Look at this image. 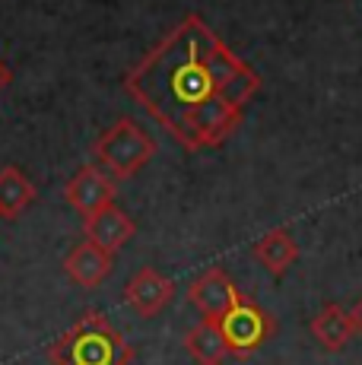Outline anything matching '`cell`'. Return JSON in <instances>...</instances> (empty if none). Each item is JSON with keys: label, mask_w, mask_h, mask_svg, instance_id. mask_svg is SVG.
<instances>
[{"label": "cell", "mask_w": 362, "mask_h": 365, "mask_svg": "<svg viewBox=\"0 0 362 365\" xmlns=\"http://www.w3.org/2000/svg\"><path fill=\"white\" fill-rule=\"evenodd\" d=\"M124 89L187 153H200L239 130L261 76L197 13H187L124 73Z\"/></svg>", "instance_id": "obj_1"}, {"label": "cell", "mask_w": 362, "mask_h": 365, "mask_svg": "<svg viewBox=\"0 0 362 365\" xmlns=\"http://www.w3.org/2000/svg\"><path fill=\"white\" fill-rule=\"evenodd\" d=\"M134 346L95 308H86L58 340L48 346L51 365H130Z\"/></svg>", "instance_id": "obj_2"}, {"label": "cell", "mask_w": 362, "mask_h": 365, "mask_svg": "<svg viewBox=\"0 0 362 365\" xmlns=\"http://www.w3.org/2000/svg\"><path fill=\"white\" fill-rule=\"evenodd\" d=\"M156 156V140L130 118H118L111 128L93 143V159L115 181L134 178Z\"/></svg>", "instance_id": "obj_3"}, {"label": "cell", "mask_w": 362, "mask_h": 365, "mask_svg": "<svg viewBox=\"0 0 362 365\" xmlns=\"http://www.w3.org/2000/svg\"><path fill=\"white\" fill-rule=\"evenodd\" d=\"M217 324L222 331V340H226V346H229V356H235V359L254 356L257 349L276 334L274 314L264 305H257L254 299H245V296L235 302Z\"/></svg>", "instance_id": "obj_4"}, {"label": "cell", "mask_w": 362, "mask_h": 365, "mask_svg": "<svg viewBox=\"0 0 362 365\" xmlns=\"http://www.w3.org/2000/svg\"><path fill=\"white\" fill-rule=\"evenodd\" d=\"M115 194H118V181L108 172H102L99 165H80L64 185V200L83 220L105 210L108 203H115Z\"/></svg>", "instance_id": "obj_5"}, {"label": "cell", "mask_w": 362, "mask_h": 365, "mask_svg": "<svg viewBox=\"0 0 362 365\" xmlns=\"http://www.w3.org/2000/svg\"><path fill=\"white\" fill-rule=\"evenodd\" d=\"M239 299H242L239 286L232 283V277L222 267H210L187 286V302L197 308L204 321H219Z\"/></svg>", "instance_id": "obj_6"}, {"label": "cell", "mask_w": 362, "mask_h": 365, "mask_svg": "<svg viewBox=\"0 0 362 365\" xmlns=\"http://www.w3.org/2000/svg\"><path fill=\"white\" fill-rule=\"evenodd\" d=\"M172 299H175V283L169 277H162L159 270H152V267H140L124 286V302L140 318H156L159 312H165L172 305Z\"/></svg>", "instance_id": "obj_7"}, {"label": "cell", "mask_w": 362, "mask_h": 365, "mask_svg": "<svg viewBox=\"0 0 362 365\" xmlns=\"http://www.w3.org/2000/svg\"><path fill=\"white\" fill-rule=\"evenodd\" d=\"M83 235H86V242H93L95 248L108 251V255H118V251L137 235V222L130 220L121 207L108 203L105 210H99V213L83 220Z\"/></svg>", "instance_id": "obj_8"}, {"label": "cell", "mask_w": 362, "mask_h": 365, "mask_svg": "<svg viewBox=\"0 0 362 365\" xmlns=\"http://www.w3.org/2000/svg\"><path fill=\"white\" fill-rule=\"evenodd\" d=\"M111 267H115V255L95 248L86 238H83L80 245H73L64 257V273L80 289H95V286H102L105 277L111 273Z\"/></svg>", "instance_id": "obj_9"}, {"label": "cell", "mask_w": 362, "mask_h": 365, "mask_svg": "<svg viewBox=\"0 0 362 365\" xmlns=\"http://www.w3.org/2000/svg\"><path fill=\"white\" fill-rule=\"evenodd\" d=\"M356 334L353 327V318L340 302H327L321 312L311 318V336L327 349V353H337L350 343V336Z\"/></svg>", "instance_id": "obj_10"}, {"label": "cell", "mask_w": 362, "mask_h": 365, "mask_svg": "<svg viewBox=\"0 0 362 365\" xmlns=\"http://www.w3.org/2000/svg\"><path fill=\"white\" fill-rule=\"evenodd\" d=\"M252 255L264 270H270L274 277H283V273L299 261V245H296V238H292V232H286V229H270V232H264L261 238H257Z\"/></svg>", "instance_id": "obj_11"}, {"label": "cell", "mask_w": 362, "mask_h": 365, "mask_svg": "<svg viewBox=\"0 0 362 365\" xmlns=\"http://www.w3.org/2000/svg\"><path fill=\"white\" fill-rule=\"evenodd\" d=\"M38 197V187L23 175L19 165L0 168V220H16Z\"/></svg>", "instance_id": "obj_12"}, {"label": "cell", "mask_w": 362, "mask_h": 365, "mask_svg": "<svg viewBox=\"0 0 362 365\" xmlns=\"http://www.w3.org/2000/svg\"><path fill=\"white\" fill-rule=\"evenodd\" d=\"M185 349L191 353V359L200 365H222L229 356V346L222 340V331L217 321H197L191 331L185 334Z\"/></svg>", "instance_id": "obj_13"}, {"label": "cell", "mask_w": 362, "mask_h": 365, "mask_svg": "<svg viewBox=\"0 0 362 365\" xmlns=\"http://www.w3.org/2000/svg\"><path fill=\"white\" fill-rule=\"evenodd\" d=\"M350 318H353V327H356V331L362 334V299H359L356 305L350 308Z\"/></svg>", "instance_id": "obj_14"}, {"label": "cell", "mask_w": 362, "mask_h": 365, "mask_svg": "<svg viewBox=\"0 0 362 365\" xmlns=\"http://www.w3.org/2000/svg\"><path fill=\"white\" fill-rule=\"evenodd\" d=\"M10 80H13V70L4 64V61H0V93H4L6 86H10Z\"/></svg>", "instance_id": "obj_15"}]
</instances>
